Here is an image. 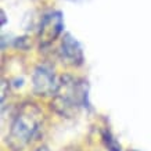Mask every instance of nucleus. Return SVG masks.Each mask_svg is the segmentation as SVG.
I'll list each match as a JSON object with an SVG mask.
<instances>
[{"label":"nucleus","mask_w":151,"mask_h":151,"mask_svg":"<svg viewBox=\"0 0 151 151\" xmlns=\"http://www.w3.org/2000/svg\"><path fill=\"white\" fill-rule=\"evenodd\" d=\"M51 110L63 118H75L82 108H89V83L82 78L64 73L58 78V85L50 103Z\"/></svg>","instance_id":"1"},{"label":"nucleus","mask_w":151,"mask_h":151,"mask_svg":"<svg viewBox=\"0 0 151 151\" xmlns=\"http://www.w3.org/2000/svg\"><path fill=\"white\" fill-rule=\"evenodd\" d=\"M43 124V112L35 103H24L14 115L7 134V146L13 151H22L32 142Z\"/></svg>","instance_id":"2"},{"label":"nucleus","mask_w":151,"mask_h":151,"mask_svg":"<svg viewBox=\"0 0 151 151\" xmlns=\"http://www.w3.org/2000/svg\"><path fill=\"white\" fill-rule=\"evenodd\" d=\"M58 85L53 67L46 63L39 64L32 72V90L39 97L53 96Z\"/></svg>","instance_id":"3"},{"label":"nucleus","mask_w":151,"mask_h":151,"mask_svg":"<svg viewBox=\"0 0 151 151\" xmlns=\"http://www.w3.org/2000/svg\"><path fill=\"white\" fill-rule=\"evenodd\" d=\"M64 31V15L61 11H51L46 14L40 21L37 39L40 47H47L58 39L60 35Z\"/></svg>","instance_id":"4"},{"label":"nucleus","mask_w":151,"mask_h":151,"mask_svg":"<svg viewBox=\"0 0 151 151\" xmlns=\"http://www.w3.org/2000/svg\"><path fill=\"white\" fill-rule=\"evenodd\" d=\"M60 60L69 67H81L85 63V54L81 43L71 33H64L58 47Z\"/></svg>","instance_id":"5"},{"label":"nucleus","mask_w":151,"mask_h":151,"mask_svg":"<svg viewBox=\"0 0 151 151\" xmlns=\"http://www.w3.org/2000/svg\"><path fill=\"white\" fill-rule=\"evenodd\" d=\"M101 142L108 151H122V146L110 128L101 129Z\"/></svg>","instance_id":"6"},{"label":"nucleus","mask_w":151,"mask_h":151,"mask_svg":"<svg viewBox=\"0 0 151 151\" xmlns=\"http://www.w3.org/2000/svg\"><path fill=\"white\" fill-rule=\"evenodd\" d=\"M33 151H50V148L47 146H39L36 150H33Z\"/></svg>","instance_id":"7"},{"label":"nucleus","mask_w":151,"mask_h":151,"mask_svg":"<svg viewBox=\"0 0 151 151\" xmlns=\"http://www.w3.org/2000/svg\"><path fill=\"white\" fill-rule=\"evenodd\" d=\"M6 24V13H4V10H1V27Z\"/></svg>","instance_id":"8"},{"label":"nucleus","mask_w":151,"mask_h":151,"mask_svg":"<svg viewBox=\"0 0 151 151\" xmlns=\"http://www.w3.org/2000/svg\"><path fill=\"white\" fill-rule=\"evenodd\" d=\"M69 1H76V3H79V1H83V0H69Z\"/></svg>","instance_id":"9"},{"label":"nucleus","mask_w":151,"mask_h":151,"mask_svg":"<svg viewBox=\"0 0 151 151\" xmlns=\"http://www.w3.org/2000/svg\"><path fill=\"white\" fill-rule=\"evenodd\" d=\"M130 151H137V150H130Z\"/></svg>","instance_id":"10"}]
</instances>
